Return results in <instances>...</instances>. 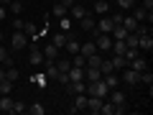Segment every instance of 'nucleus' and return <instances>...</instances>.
I'll use <instances>...</instances> for the list:
<instances>
[{"mask_svg": "<svg viewBox=\"0 0 153 115\" xmlns=\"http://www.w3.org/2000/svg\"><path fill=\"white\" fill-rule=\"evenodd\" d=\"M110 87L105 84V79H97V82H87V95H92V97H107Z\"/></svg>", "mask_w": 153, "mask_h": 115, "instance_id": "f257e3e1", "label": "nucleus"}, {"mask_svg": "<svg viewBox=\"0 0 153 115\" xmlns=\"http://www.w3.org/2000/svg\"><path fill=\"white\" fill-rule=\"evenodd\" d=\"M123 82H125L128 87H138V84H140V79H138V72L130 69V66H125V69H123Z\"/></svg>", "mask_w": 153, "mask_h": 115, "instance_id": "f03ea898", "label": "nucleus"}, {"mask_svg": "<svg viewBox=\"0 0 153 115\" xmlns=\"http://www.w3.org/2000/svg\"><path fill=\"white\" fill-rule=\"evenodd\" d=\"M82 92H87V82L84 79H76V82H66V95H82Z\"/></svg>", "mask_w": 153, "mask_h": 115, "instance_id": "7ed1b4c3", "label": "nucleus"}, {"mask_svg": "<svg viewBox=\"0 0 153 115\" xmlns=\"http://www.w3.org/2000/svg\"><path fill=\"white\" fill-rule=\"evenodd\" d=\"M26 46H28V36L23 31H16L10 36V49H26Z\"/></svg>", "mask_w": 153, "mask_h": 115, "instance_id": "20e7f679", "label": "nucleus"}, {"mask_svg": "<svg viewBox=\"0 0 153 115\" xmlns=\"http://www.w3.org/2000/svg\"><path fill=\"white\" fill-rule=\"evenodd\" d=\"M28 64L31 66H41L44 64V51L38 49V46H31V51H28Z\"/></svg>", "mask_w": 153, "mask_h": 115, "instance_id": "39448f33", "label": "nucleus"}, {"mask_svg": "<svg viewBox=\"0 0 153 115\" xmlns=\"http://www.w3.org/2000/svg\"><path fill=\"white\" fill-rule=\"evenodd\" d=\"M94 44H97V51H107V54H110L112 36H110V33H97V41H94Z\"/></svg>", "mask_w": 153, "mask_h": 115, "instance_id": "423d86ee", "label": "nucleus"}, {"mask_svg": "<svg viewBox=\"0 0 153 115\" xmlns=\"http://www.w3.org/2000/svg\"><path fill=\"white\" fill-rule=\"evenodd\" d=\"M79 110H87V92L74 95V105L69 108V113H79Z\"/></svg>", "mask_w": 153, "mask_h": 115, "instance_id": "0eeeda50", "label": "nucleus"}, {"mask_svg": "<svg viewBox=\"0 0 153 115\" xmlns=\"http://www.w3.org/2000/svg\"><path fill=\"white\" fill-rule=\"evenodd\" d=\"M107 95H110V102H112L115 108H125V95H123L120 90L112 87V92H107ZM125 110H128V108H125Z\"/></svg>", "mask_w": 153, "mask_h": 115, "instance_id": "6e6552de", "label": "nucleus"}, {"mask_svg": "<svg viewBox=\"0 0 153 115\" xmlns=\"http://www.w3.org/2000/svg\"><path fill=\"white\" fill-rule=\"evenodd\" d=\"M94 23H97V21H94V18L89 16V13H87L84 18H79V26H82L87 33H97V31H94Z\"/></svg>", "mask_w": 153, "mask_h": 115, "instance_id": "1a4fd4ad", "label": "nucleus"}, {"mask_svg": "<svg viewBox=\"0 0 153 115\" xmlns=\"http://www.w3.org/2000/svg\"><path fill=\"white\" fill-rule=\"evenodd\" d=\"M84 79H87V82H97V79H102V72H100L97 66H87V69H84Z\"/></svg>", "mask_w": 153, "mask_h": 115, "instance_id": "9d476101", "label": "nucleus"}, {"mask_svg": "<svg viewBox=\"0 0 153 115\" xmlns=\"http://www.w3.org/2000/svg\"><path fill=\"white\" fill-rule=\"evenodd\" d=\"M138 49H146V51L153 49V36H151V33H143V36H138Z\"/></svg>", "mask_w": 153, "mask_h": 115, "instance_id": "9b49d317", "label": "nucleus"}, {"mask_svg": "<svg viewBox=\"0 0 153 115\" xmlns=\"http://www.w3.org/2000/svg\"><path fill=\"white\" fill-rule=\"evenodd\" d=\"M41 51H44V59H59V51L61 49H59V46H54V44H46Z\"/></svg>", "mask_w": 153, "mask_h": 115, "instance_id": "f8f14e48", "label": "nucleus"}, {"mask_svg": "<svg viewBox=\"0 0 153 115\" xmlns=\"http://www.w3.org/2000/svg\"><path fill=\"white\" fill-rule=\"evenodd\" d=\"M128 66H130V69H135L138 74H140L143 69H148V61L143 59V56H135V59H133V61H128Z\"/></svg>", "mask_w": 153, "mask_h": 115, "instance_id": "ddd939ff", "label": "nucleus"}, {"mask_svg": "<svg viewBox=\"0 0 153 115\" xmlns=\"http://www.w3.org/2000/svg\"><path fill=\"white\" fill-rule=\"evenodd\" d=\"M100 108H102V97H92V95H87V110H89V113H100Z\"/></svg>", "mask_w": 153, "mask_h": 115, "instance_id": "4468645a", "label": "nucleus"}, {"mask_svg": "<svg viewBox=\"0 0 153 115\" xmlns=\"http://www.w3.org/2000/svg\"><path fill=\"white\" fill-rule=\"evenodd\" d=\"M110 61H112L115 72H117V69H125V66H128V59H125V56H120V54H110Z\"/></svg>", "mask_w": 153, "mask_h": 115, "instance_id": "2eb2a0df", "label": "nucleus"}, {"mask_svg": "<svg viewBox=\"0 0 153 115\" xmlns=\"http://www.w3.org/2000/svg\"><path fill=\"white\" fill-rule=\"evenodd\" d=\"M94 51H97V44H94V41H87V44H79V54H82L84 59H87L89 54H94Z\"/></svg>", "mask_w": 153, "mask_h": 115, "instance_id": "dca6fc26", "label": "nucleus"}, {"mask_svg": "<svg viewBox=\"0 0 153 115\" xmlns=\"http://www.w3.org/2000/svg\"><path fill=\"white\" fill-rule=\"evenodd\" d=\"M148 16H151V13H148V10H146L143 5H133V18H135L138 23H143V21L148 18Z\"/></svg>", "mask_w": 153, "mask_h": 115, "instance_id": "f3484780", "label": "nucleus"}, {"mask_svg": "<svg viewBox=\"0 0 153 115\" xmlns=\"http://www.w3.org/2000/svg\"><path fill=\"white\" fill-rule=\"evenodd\" d=\"M0 64H3V66H13V64H16L13 56H10V51H8L5 46H0Z\"/></svg>", "mask_w": 153, "mask_h": 115, "instance_id": "a211bd4d", "label": "nucleus"}, {"mask_svg": "<svg viewBox=\"0 0 153 115\" xmlns=\"http://www.w3.org/2000/svg\"><path fill=\"white\" fill-rule=\"evenodd\" d=\"M69 82H76V79H84V69L82 66H69Z\"/></svg>", "mask_w": 153, "mask_h": 115, "instance_id": "6ab92c4d", "label": "nucleus"}, {"mask_svg": "<svg viewBox=\"0 0 153 115\" xmlns=\"http://www.w3.org/2000/svg\"><path fill=\"white\" fill-rule=\"evenodd\" d=\"M69 13H71V18H74V21H79V18L87 16V8H84V5H76V3H74V5L69 8Z\"/></svg>", "mask_w": 153, "mask_h": 115, "instance_id": "aec40b11", "label": "nucleus"}, {"mask_svg": "<svg viewBox=\"0 0 153 115\" xmlns=\"http://www.w3.org/2000/svg\"><path fill=\"white\" fill-rule=\"evenodd\" d=\"M120 26L130 33V31H135V28H138V21H135L133 16H123V23H120Z\"/></svg>", "mask_w": 153, "mask_h": 115, "instance_id": "412c9836", "label": "nucleus"}, {"mask_svg": "<svg viewBox=\"0 0 153 115\" xmlns=\"http://www.w3.org/2000/svg\"><path fill=\"white\" fill-rule=\"evenodd\" d=\"M64 49H66V54H71V56H74V54H79V41H76V38H66V46H64Z\"/></svg>", "mask_w": 153, "mask_h": 115, "instance_id": "4be33fe9", "label": "nucleus"}, {"mask_svg": "<svg viewBox=\"0 0 153 115\" xmlns=\"http://www.w3.org/2000/svg\"><path fill=\"white\" fill-rule=\"evenodd\" d=\"M23 33H26V36H31V38H38V28H36V23L26 21V23H23Z\"/></svg>", "mask_w": 153, "mask_h": 115, "instance_id": "5701e85b", "label": "nucleus"}, {"mask_svg": "<svg viewBox=\"0 0 153 115\" xmlns=\"http://www.w3.org/2000/svg\"><path fill=\"white\" fill-rule=\"evenodd\" d=\"M26 113H31V115H44L46 108H44V102H31V105L26 108Z\"/></svg>", "mask_w": 153, "mask_h": 115, "instance_id": "b1692460", "label": "nucleus"}, {"mask_svg": "<svg viewBox=\"0 0 153 115\" xmlns=\"http://www.w3.org/2000/svg\"><path fill=\"white\" fill-rule=\"evenodd\" d=\"M100 115H115V105L110 102L107 97L102 100V108H100Z\"/></svg>", "mask_w": 153, "mask_h": 115, "instance_id": "393cba45", "label": "nucleus"}, {"mask_svg": "<svg viewBox=\"0 0 153 115\" xmlns=\"http://www.w3.org/2000/svg\"><path fill=\"white\" fill-rule=\"evenodd\" d=\"M10 108H13V97L10 95H3V97H0V110H3V113H10Z\"/></svg>", "mask_w": 153, "mask_h": 115, "instance_id": "a878e982", "label": "nucleus"}, {"mask_svg": "<svg viewBox=\"0 0 153 115\" xmlns=\"http://www.w3.org/2000/svg\"><path fill=\"white\" fill-rule=\"evenodd\" d=\"M8 8H10L13 16H21V13H23V0H10V3H8Z\"/></svg>", "mask_w": 153, "mask_h": 115, "instance_id": "bb28decb", "label": "nucleus"}, {"mask_svg": "<svg viewBox=\"0 0 153 115\" xmlns=\"http://www.w3.org/2000/svg\"><path fill=\"white\" fill-rule=\"evenodd\" d=\"M66 38H69V33L61 31V33H56V36H54V41H51V44L59 46V49H64V46H66Z\"/></svg>", "mask_w": 153, "mask_h": 115, "instance_id": "cd10ccee", "label": "nucleus"}, {"mask_svg": "<svg viewBox=\"0 0 153 115\" xmlns=\"http://www.w3.org/2000/svg\"><path fill=\"white\" fill-rule=\"evenodd\" d=\"M138 79H140L143 84H148V90L153 87V74H151V72H148V69H143L140 74H138Z\"/></svg>", "mask_w": 153, "mask_h": 115, "instance_id": "c85d7f7f", "label": "nucleus"}, {"mask_svg": "<svg viewBox=\"0 0 153 115\" xmlns=\"http://www.w3.org/2000/svg\"><path fill=\"white\" fill-rule=\"evenodd\" d=\"M18 77H21V72L16 69V64H13V66H5V79H10V82H16Z\"/></svg>", "mask_w": 153, "mask_h": 115, "instance_id": "c756f323", "label": "nucleus"}, {"mask_svg": "<svg viewBox=\"0 0 153 115\" xmlns=\"http://www.w3.org/2000/svg\"><path fill=\"white\" fill-rule=\"evenodd\" d=\"M107 0H97V3H94V13H100V16H107Z\"/></svg>", "mask_w": 153, "mask_h": 115, "instance_id": "7c9ffc66", "label": "nucleus"}, {"mask_svg": "<svg viewBox=\"0 0 153 115\" xmlns=\"http://www.w3.org/2000/svg\"><path fill=\"white\" fill-rule=\"evenodd\" d=\"M102 79H105V84H107L110 90H112V87H117V82H120V79H117V74H115V72H112V74H105Z\"/></svg>", "mask_w": 153, "mask_h": 115, "instance_id": "2f4dec72", "label": "nucleus"}, {"mask_svg": "<svg viewBox=\"0 0 153 115\" xmlns=\"http://www.w3.org/2000/svg\"><path fill=\"white\" fill-rule=\"evenodd\" d=\"M125 44H128V49H138V33H128L125 36Z\"/></svg>", "mask_w": 153, "mask_h": 115, "instance_id": "473e14b6", "label": "nucleus"}, {"mask_svg": "<svg viewBox=\"0 0 153 115\" xmlns=\"http://www.w3.org/2000/svg\"><path fill=\"white\" fill-rule=\"evenodd\" d=\"M59 28L64 33H69V28H71V18L69 16H61V21H59Z\"/></svg>", "mask_w": 153, "mask_h": 115, "instance_id": "72a5a7b5", "label": "nucleus"}, {"mask_svg": "<svg viewBox=\"0 0 153 115\" xmlns=\"http://www.w3.org/2000/svg\"><path fill=\"white\" fill-rule=\"evenodd\" d=\"M69 66H71V59H56V69L59 72H69Z\"/></svg>", "mask_w": 153, "mask_h": 115, "instance_id": "f704fd0d", "label": "nucleus"}, {"mask_svg": "<svg viewBox=\"0 0 153 115\" xmlns=\"http://www.w3.org/2000/svg\"><path fill=\"white\" fill-rule=\"evenodd\" d=\"M10 90H13L10 79H3V82H0V92H3V95H10Z\"/></svg>", "mask_w": 153, "mask_h": 115, "instance_id": "c9c22d12", "label": "nucleus"}, {"mask_svg": "<svg viewBox=\"0 0 153 115\" xmlns=\"http://www.w3.org/2000/svg\"><path fill=\"white\" fill-rule=\"evenodd\" d=\"M66 10H69V8H66V5H61V3H56V5H54V16H56V18L66 16Z\"/></svg>", "mask_w": 153, "mask_h": 115, "instance_id": "e433bc0d", "label": "nucleus"}, {"mask_svg": "<svg viewBox=\"0 0 153 115\" xmlns=\"http://www.w3.org/2000/svg\"><path fill=\"white\" fill-rule=\"evenodd\" d=\"M123 56H125L128 61H133L135 56H140V49H125V54H123Z\"/></svg>", "mask_w": 153, "mask_h": 115, "instance_id": "4c0bfd02", "label": "nucleus"}, {"mask_svg": "<svg viewBox=\"0 0 153 115\" xmlns=\"http://www.w3.org/2000/svg\"><path fill=\"white\" fill-rule=\"evenodd\" d=\"M133 5H135V0H117V8H123V10H130Z\"/></svg>", "mask_w": 153, "mask_h": 115, "instance_id": "58836bf2", "label": "nucleus"}, {"mask_svg": "<svg viewBox=\"0 0 153 115\" xmlns=\"http://www.w3.org/2000/svg\"><path fill=\"white\" fill-rule=\"evenodd\" d=\"M10 113H26V102H16V100H13V108H10Z\"/></svg>", "mask_w": 153, "mask_h": 115, "instance_id": "ea45409f", "label": "nucleus"}, {"mask_svg": "<svg viewBox=\"0 0 153 115\" xmlns=\"http://www.w3.org/2000/svg\"><path fill=\"white\" fill-rule=\"evenodd\" d=\"M71 66H82V69H84V56H82V54H74V59H71Z\"/></svg>", "mask_w": 153, "mask_h": 115, "instance_id": "a19ab883", "label": "nucleus"}, {"mask_svg": "<svg viewBox=\"0 0 153 115\" xmlns=\"http://www.w3.org/2000/svg\"><path fill=\"white\" fill-rule=\"evenodd\" d=\"M110 18H112L115 26H120V23H123V13H115V16H110Z\"/></svg>", "mask_w": 153, "mask_h": 115, "instance_id": "79ce46f5", "label": "nucleus"}, {"mask_svg": "<svg viewBox=\"0 0 153 115\" xmlns=\"http://www.w3.org/2000/svg\"><path fill=\"white\" fill-rule=\"evenodd\" d=\"M23 23H26V21H21V18H16V21H13V28H16V31H23Z\"/></svg>", "mask_w": 153, "mask_h": 115, "instance_id": "37998d69", "label": "nucleus"}, {"mask_svg": "<svg viewBox=\"0 0 153 115\" xmlns=\"http://www.w3.org/2000/svg\"><path fill=\"white\" fill-rule=\"evenodd\" d=\"M143 8H146L148 13H153V0H143Z\"/></svg>", "mask_w": 153, "mask_h": 115, "instance_id": "c03bdc74", "label": "nucleus"}, {"mask_svg": "<svg viewBox=\"0 0 153 115\" xmlns=\"http://www.w3.org/2000/svg\"><path fill=\"white\" fill-rule=\"evenodd\" d=\"M5 21V5H0V23Z\"/></svg>", "mask_w": 153, "mask_h": 115, "instance_id": "a18cd8bd", "label": "nucleus"}, {"mask_svg": "<svg viewBox=\"0 0 153 115\" xmlns=\"http://www.w3.org/2000/svg\"><path fill=\"white\" fill-rule=\"evenodd\" d=\"M59 3H61V5H66V8H71V5H74V0H59Z\"/></svg>", "mask_w": 153, "mask_h": 115, "instance_id": "49530a36", "label": "nucleus"}, {"mask_svg": "<svg viewBox=\"0 0 153 115\" xmlns=\"http://www.w3.org/2000/svg\"><path fill=\"white\" fill-rule=\"evenodd\" d=\"M5 79V66H0V82Z\"/></svg>", "mask_w": 153, "mask_h": 115, "instance_id": "de8ad7c7", "label": "nucleus"}, {"mask_svg": "<svg viewBox=\"0 0 153 115\" xmlns=\"http://www.w3.org/2000/svg\"><path fill=\"white\" fill-rule=\"evenodd\" d=\"M0 44H3V31H0Z\"/></svg>", "mask_w": 153, "mask_h": 115, "instance_id": "09e8293b", "label": "nucleus"}, {"mask_svg": "<svg viewBox=\"0 0 153 115\" xmlns=\"http://www.w3.org/2000/svg\"><path fill=\"white\" fill-rule=\"evenodd\" d=\"M0 5H5V0H0Z\"/></svg>", "mask_w": 153, "mask_h": 115, "instance_id": "8fccbe9b", "label": "nucleus"}, {"mask_svg": "<svg viewBox=\"0 0 153 115\" xmlns=\"http://www.w3.org/2000/svg\"><path fill=\"white\" fill-rule=\"evenodd\" d=\"M0 97H3V92H0Z\"/></svg>", "mask_w": 153, "mask_h": 115, "instance_id": "3c124183", "label": "nucleus"}]
</instances>
